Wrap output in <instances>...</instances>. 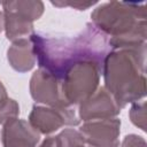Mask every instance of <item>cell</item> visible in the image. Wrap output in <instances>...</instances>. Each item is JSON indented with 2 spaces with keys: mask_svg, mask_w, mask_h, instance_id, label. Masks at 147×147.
<instances>
[{
  "mask_svg": "<svg viewBox=\"0 0 147 147\" xmlns=\"http://www.w3.org/2000/svg\"><path fill=\"white\" fill-rule=\"evenodd\" d=\"M20 115V105L16 100L6 96L0 99V124H5L9 119L16 118Z\"/></svg>",
  "mask_w": 147,
  "mask_h": 147,
  "instance_id": "obj_14",
  "label": "cell"
},
{
  "mask_svg": "<svg viewBox=\"0 0 147 147\" xmlns=\"http://www.w3.org/2000/svg\"><path fill=\"white\" fill-rule=\"evenodd\" d=\"M119 113V106L105 86H99L88 99L78 105L77 109V115L83 122L114 118Z\"/></svg>",
  "mask_w": 147,
  "mask_h": 147,
  "instance_id": "obj_8",
  "label": "cell"
},
{
  "mask_svg": "<svg viewBox=\"0 0 147 147\" xmlns=\"http://www.w3.org/2000/svg\"><path fill=\"white\" fill-rule=\"evenodd\" d=\"M38 147H59L57 145V140H56V136H49L46 137Z\"/></svg>",
  "mask_w": 147,
  "mask_h": 147,
  "instance_id": "obj_18",
  "label": "cell"
},
{
  "mask_svg": "<svg viewBox=\"0 0 147 147\" xmlns=\"http://www.w3.org/2000/svg\"><path fill=\"white\" fill-rule=\"evenodd\" d=\"M78 131L90 147H119L121 119L117 117L84 122Z\"/></svg>",
  "mask_w": 147,
  "mask_h": 147,
  "instance_id": "obj_7",
  "label": "cell"
},
{
  "mask_svg": "<svg viewBox=\"0 0 147 147\" xmlns=\"http://www.w3.org/2000/svg\"><path fill=\"white\" fill-rule=\"evenodd\" d=\"M91 18V23L109 37L111 49L136 48L147 45L145 2H105L94 8Z\"/></svg>",
  "mask_w": 147,
  "mask_h": 147,
  "instance_id": "obj_3",
  "label": "cell"
},
{
  "mask_svg": "<svg viewBox=\"0 0 147 147\" xmlns=\"http://www.w3.org/2000/svg\"><path fill=\"white\" fill-rule=\"evenodd\" d=\"M28 122L40 134L48 136L65 125L77 126L79 125L80 119L75 106L67 109H57L36 103L32 106Z\"/></svg>",
  "mask_w": 147,
  "mask_h": 147,
  "instance_id": "obj_5",
  "label": "cell"
},
{
  "mask_svg": "<svg viewBox=\"0 0 147 147\" xmlns=\"http://www.w3.org/2000/svg\"><path fill=\"white\" fill-rule=\"evenodd\" d=\"M131 108L129 110V117L131 123L140 129L141 131H146V101L140 100L131 103Z\"/></svg>",
  "mask_w": 147,
  "mask_h": 147,
  "instance_id": "obj_15",
  "label": "cell"
},
{
  "mask_svg": "<svg viewBox=\"0 0 147 147\" xmlns=\"http://www.w3.org/2000/svg\"><path fill=\"white\" fill-rule=\"evenodd\" d=\"M52 5L55 7H71L75 8L77 10H86L90 7L96 5V1H92V2H82V1H74V2H61V1H52Z\"/></svg>",
  "mask_w": 147,
  "mask_h": 147,
  "instance_id": "obj_17",
  "label": "cell"
},
{
  "mask_svg": "<svg viewBox=\"0 0 147 147\" xmlns=\"http://www.w3.org/2000/svg\"><path fill=\"white\" fill-rule=\"evenodd\" d=\"M59 147H86L82 133L75 129H63L56 136Z\"/></svg>",
  "mask_w": 147,
  "mask_h": 147,
  "instance_id": "obj_13",
  "label": "cell"
},
{
  "mask_svg": "<svg viewBox=\"0 0 147 147\" xmlns=\"http://www.w3.org/2000/svg\"><path fill=\"white\" fill-rule=\"evenodd\" d=\"M40 133L30 123L18 117L6 122L1 130L2 147H37Z\"/></svg>",
  "mask_w": 147,
  "mask_h": 147,
  "instance_id": "obj_9",
  "label": "cell"
},
{
  "mask_svg": "<svg viewBox=\"0 0 147 147\" xmlns=\"http://www.w3.org/2000/svg\"><path fill=\"white\" fill-rule=\"evenodd\" d=\"M146 46L111 49L105 57V87L121 109L146 96Z\"/></svg>",
  "mask_w": 147,
  "mask_h": 147,
  "instance_id": "obj_2",
  "label": "cell"
},
{
  "mask_svg": "<svg viewBox=\"0 0 147 147\" xmlns=\"http://www.w3.org/2000/svg\"><path fill=\"white\" fill-rule=\"evenodd\" d=\"M7 61L17 72L24 74L32 70L37 63V57L30 38L13 41L7 49Z\"/></svg>",
  "mask_w": 147,
  "mask_h": 147,
  "instance_id": "obj_10",
  "label": "cell"
},
{
  "mask_svg": "<svg viewBox=\"0 0 147 147\" xmlns=\"http://www.w3.org/2000/svg\"><path fill=\"white\" fill-rule=\"evenodd\" d=\"M3 24H5V21H3V11L0 10V32L3 31Z\"/></svg>",
  "mask_w": 147,
  "mask_h": 147,
  "instance_id": "obj_19",
  "label": "cell"
},
{
  "mask_svg": "<svg viewBox=\"0 0 147 147\" xmlns=\"http://www.w3.org/2000/svg\"><path fill=\"white\" fill-rule=\"evenodd\" d=\"M29 88L31 98L36 101V103H41L42 106L57 109L72 107V105L65 101L62 94L61 80L42 69H38L32 74Z\"/></svg>",
  "mask_w": 147,
  "mask_h": 147,
  "instance_id": "obj_6",
  "label": "cell"
},
{
  "mask_svg": "<svg viewBox=\"0 0 147 147\" xmlns=\"http://www.w3.org/2000/svg\"><path fill=\"white\" fill-rule=\"evenodd\" d=\"M101 71L93 62H78L71 65L61 78V88L65 101L78 106L88 99L99 87Z\"/></svg>",
  "mask_w": 147,
  "mask_h": 147,
  "instance_id": "obj_4",
  "label": "cell"
},
{
  "mask_svg": "<svg viewBox=\"0 0 147 147\" xmlns=\"http://www.w3.org/2000/svg\"><path fill=\"white\" fill-rule=\"evenodd\" d=\"M3 11V31L6 33V38L9 41H15L18 39L30 38L34 33V26L33 23L18 16L17 14L9 11V10H2Z\"/></svg>",
  "mask_w": 147,
  "mask_h": 147,
  "instance_id": "obj_11",
  "label": "cell"
},
{
  "mask_svg": "<svg viewBox=\"0 0 147 147\" xmlns=\"http://www.w3.org/2000/svg\"><path fill=\"white\" fill-rule=\"evenodd\" d=\"M3 10H9L18 16L34 22L39 20L45 10V6L42 1L39 0H16V1H3L1 2Z\"/></svg>",
  "mask_w": 147,
  "mask_h": 147,
  "instance_id": "obj_12",
  "label": "cell"
},
{
  "mask_svg": "<svg viewBox=\"0 0 147 147\" xmlns=\"http://www.w3.org/2000/svg\"><path fill=\"white\" fill-rule=\"evenodd\" d=\"M39 69L61 80L65 71L78 62H93L101 70L105 57L111 51L109 37L93 23L75 36L33 33L30 37Z\"/></svg>",
  "mask_w": 147,
  "mask_h": 147,
  "instance_id": "obj_1",
  "label": "cell"
},
{
  "mask_svg": "<svg viewBox=\"0 0 147 147\" xmlns=\"http://www.w3.org/2000/svg\"><path fill=\"white\" fill-rule=\"evenodd\" d=\"M86 147H90V146H86Z\"/></svg>",
  "mask_w": 147,
  "mask_h": 147,
  "instance_id": "obj_20",
  "label": "cell"
},
{
  "mask_svg": "<svg viewBox=\"0 0 147 147\" xmlns=\"http://www.w3.org/2000/svg\"><path fill=\"white\" fill-rule=\"evenodd\" d=\"M121 147H147V144L141 136L131 133L124 137Z\"/></svg>",
  "mask_w": 147,
  "mask_h": 147,
  "instance_id": "obj_16",
  "label": "cell"
}]
</instances>
